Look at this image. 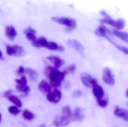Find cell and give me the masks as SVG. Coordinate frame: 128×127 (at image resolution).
Segmentation results:
<instances>
[{
    "label": "cell",
    "mask_w": 128,
    "mask_h": 127,
    "mask_svg": "<svg viewBox=\"0 0 128 127\" xmlns=\"http://www.w3.org/2000/svg\"><path fill=\"white\" fill-rule=\"evenodd\" d=\"M49 79H50V84L52 87L56 88L59 86H61L62 82L64 81V79L65 77V73L62 72L57 69H53L48 75Z\"/></svg>",
    "instance_id": "obj_1"
},
{
    "label": "cell",
    "mask_w": 128,
    "mask_h": 127,
    "mask_svg": "<svg viewBox=\"0 0 128 127\" xmlns=\"http://www.w3.org/2000/svg\"><path fill=\"white\" fill-rule=\"evenodd\" d=\"M6 52L8 55L15 57H22L26 54L23 48L19 45H8L6 46Z\"/></svg>",
    "instance_id": "obj_2"
},
{
    "label": "cell",
    "mask_w": 128,
    "mask_h": 127,
    "mask_svg": "<svg viewBox=\"0 0 128 127\" xmlns=\"http://www.w3.org/2000/svg\"><path fill=\"white\" fill-rule=\"evenodd\" d=\"M16 83V89L22 93L24 95H28L30 92V87L27 85V79L25 76H21L20 79H15Z\"/></svg>",
    "instance_id": "obj_3"
},
{
    "label": "cell",
    "mask_w": 128,
    "mask_h": 127,
    "mask_svg": "<svg viewBox=\"0 0 128 127\" xmlns=\"http://www.w3.org/2000/svg\"><path fill=\"white\" fill-rule=\"evenodd\" d=\"M80 79L82 82V84L88 88H92L95 85H98V80L92 76L90 74L86 73H82L80 75Z\"/></svg>",
    "instance_id": "obj_4"
},
{
    "label": "cell",
    "mask_w": 128,
    "mask_h": 127,
    "mask_svg": "<svg viewBox=\"0 0 128 127\" xmlns=\"http://www.w3.org/2000/svg\"><path fill=\"white\" fill-rule=\"evenodd\" d=\"M52 19L53 21H55L56 22H58L59 24L64 25L66 27H68L69 29H74L76 28V20L71 18H68V17H52Z\"/></svg>",
    "instance_id": "obj_5"
},
{
    "label": "cell",
    "mask_w": 128,
    "mask_h": 127,
    "mask_svg": "<svg viewBox=\"0 0 128 127\" xmlns=\"http://www.w3.org/2000/svg\"><path fill=\"white\" fill-rule=\"evenodd\" d=\"M102 79L105 84L110 86H113L116 83L114 75L112 73V70L109 67H105L103 70Z\"/></svg>",
    "instance_id": "obj_6"
},
{
    "label": "cell",
    "mask_w": 128,
    "mask_h": 127,
    "mask_svg": "<svg viewBox=\"0 0 128 127\" xmlns=\"http://www.w3.org/2000/svg\"><path fill=\"white\" fill-rule=\"evenodd\" d=\"M62 92L57 89L50 92L47 94L46 95V99L50 103H54V104H57L60 102V100H62Z\"/></svg>",
    "instance_id": "obj_7"
},
{
    "label": "cell",
    "mask_w": 128,
    "mask_h": 127,
    "mask_svg": "<svg viewBox=\"0 0 128 127\" xmlns=\"http://www.w3.org/2000/svg\"><path fill=\"white\" fill-rule=\"evenodd\" d=\"M4 97H6L10 103H12L14 104V106L18 107L19 109L21 108V107L22 106V104L21 100H20L16 96L12 94L11 91H6V92L4 94Z\"/></svg>",
    "instance_id": "obj_8"
},
{
    "label": "cell",
    "mask_w": 128,
    "mask_h": 127,
    "mask_svg": "<svg viewBox=\"0 0 128 127\" xmlns=\"http://www.w3.org/2000/svg\"><path fill=\"white\" fill-rule=\"evenodd\" d=\"M113 113L115 116L122 118L125 122H128V109H125L123 108H121L118 106H116L114 108Z\"/></svg>",
    "instance_id": "obj_9"
},
{
    "label": "cell",
    "mask_w": 128,
    "mask_h": 127,
    "mask_svg": "<svg viewBox=\"0 0 128 127\" xmlns=\"http://www.w3.org/2000/svg\"><path fill=\"white\" fill-rule=\"evenodd\" d=\"M92 93H93V95L94 96V97L96 98L97 101L100 100L105 97V91H104V88L99 85H97L92 88Z\"/></svg>",
    "instance_id": "obj_10"
},
{
    "label": "cell",
    "mask_w": 128,
    "mask_h": 127,
    "mask_svg": "<svg viewBox=\"0 0 128 127\" xmlns=\"http://www.w3.org/2000/svg\"><path fill=\"white\" fill-rule=\"evenodd\" d=\"M69 124H70V119L64 115L57 117L53 121V125L56 127H64L68 126Z\"/></svg>",
    "instance_id": "obj_11"
},
{
    "label": "cell",
    "mask_w": 128,
    "mask_h": 127,
    "mask_svg": "<svg viewBox=\"0 0 128 127\" xmlns=\"http://www.w3.org/2000/svg\"><path fill=\"white\" fill-rule=\"evenodd\" d=\"M47 60L52 64V66L55 69H58V68L61 67L64 63L63 59H62L61 58H59L58 56H55V55L48 56Z\"/></svg>",
    "instance_id": "obj_12"
},
{
    "label": "cell",
    "mask_w": 128,
    "mask_h": 127,
    "mask_svg": "<svg viewBox=\"0 0 128 127\" xmlns=\"http://www.w3.org/2000/svg\"><path fill=\"white\" fill-rule=\"evenodd\" d=\"M84 118H85V115H84L83 109L80 107H76L73 112L71 119L74 121L81 122L84 120Z\"/></svg>",
    "instance_id": "obj_13"
},
{
    "label": "cell",
    "mask_w": 128,
    "mask_h": 127,
    "mask_svg": "<svg viewBox=\"0 0 128 127\" xmlns=\"http://www.w3.org/2000/svg\"><path fill=\"white\" fill-rule=\"evenodd\" d=\"M67 43L74 49H75L76 52H80V53H83V52L85 51V48L83 46V45L78 40H69Z\"/></svg>",
    "instance_id": "obj_14"
},
{
    "label": "cell",
    "mask_w": 128,
    "mask_h": 127,
    "mask_svg": "<svg viewBox=\"0 0 128 127\" xmlns=\"http://www.w3.org/2000/svg\"><path fill=\"white\" fill-rule=\"evenodd\" d=\"M38 89L40 91H41L43 93L48 94V93L51 92L52 86L46 79H42L38 84Z\"/></svg>",
    "instance_id": "obj_15"
},
{
    "label": "cell",
    "mask_w": 128,
    "mask_h": 127,
    "mask_svg": "<svg viewBox=\"0 0 128 127\" xmlns=\"http://www.w3.org/2000/svg\"><path fill=\"white\" fill-rule=\"evenodd\" d=\"M5 34L6 37L11 41H13L16 37L17 36V32L15 29V28L12 25H8L5 28Z\"/></svg>",
    "instance_id": "obj_16"
},
{
    "label": "cell",
    "mask_w": 128,
    "mask_h": 127,
    "mask_svg": "<svg viewBox=\"0 0 128 127\" xmlns=\"http://www.w3.org/2000/svg\"><path fill=\"white\" fill-rule=\"evenodd\" d=\"M24 33L26 34V37L27 38V40H28L31 42H34L37 40L36 37V31L31 27L28 28L27 29H26L24 31Z\"/></svg>",
    "instance_id": "obj_17"
},
{
    "label": "cell",
    "mask_w": 128,
    "mask_h": 127,
    "mask_svg": "<svg viewBox=\"0 0 128 127\" xmlns=\"http://www.w3.org/2000/svg\"><path fill=\"white\" fill-rule=\"evenodd\" d=\"M47 40L44 37H40L39 38H37V40L32 43V46L36 48H41V47H46L47 44Z\"/></svg>",
    "instance_id": "obj_18"
},
{
    "label": "cell",
    "mask_w": 128,
    "mask_h": 127,
    "mask_svg": "<svg viewBox=\"0 0 128 127\" xmlns=\"http://www.w3.org/2000/svg\"><path fill=\"white\" fill-rule=\"evenodd\" d=\"M26 73H27V75L29 77V79L32 81V82H36L38 80V73L34 70V69H32V68H26Z\"/></svg>",
    "instance_id": "obj_19"
},
{
    "label": "cell",
    "mask_w": 128,
    "mask_h": 127,
    "mask_svg": "<svg viewBox=\"0 0 128 127\" xmlns=\"http://www.w3.org/2000/svg\"><path fill=\"white\" fill-rule=\"evenodd\" d=\"M110 32L111 31L109 30L105 26H100L98 28L95 30V34L99 37H106L107 36V33H110Z\"/></svg>",
    "instance_id": "obj_20"
},
{
    "label": "cell",
    "mask_w": 128,
    "mask_h": 127,
    "mask_svg": "<svg viewBox=\"0 0 128 127\" xmlns=\"http://www.w3.org/2000/svg\"><path fill=\"white\" fill-rule=\"evenodd\" d=\"M111 33H112L114 35H116V37H118V38L122 39V40L128 42V32H124V31H120L118 30H112Z\"/></svg>",
    "instance_id": "obj_21"
},
{
    "label": "cell",
    "mask_w": 128,
    "mask_h": 127,
    "mask_svg": "<svg viewBox=\"0 0 128 127\" xmlns=\"http://www.w3.org/2000/svg\"><path fill=\"white\" fill-rule=\"evenodd\" d=\"M45 48L52 51H63L64 50L63 47L58 46L56 43L52 42V41H48Z\"/></svg>",
    "instance_id": "obj_22"
},
{
    "label": "cell",
    "mask_w": 128,
    "mask_h": 127,
    "mask_svg": "<svg viewBox=\"0 0 128 127\" xmlns=\"http://www.w3.org/2000/svg\"><path fill=\"white\" fill-rule=\"evenodd\" d=\"M125 26V22L122 19H119L118 20H115L113 27L116 28V30H122L124 28Z\"/></svg>",
    "instance_id": "obj_23"
},
{
    "label": "cell",
    "mask_w": 128,
    "mask_h": 127,
    "mask_svg": "<svg viewBox=\"0 0 128 127\" xmlns=\"http://www.w3.org/2000/svg\"><path fill=\"white\" fill-rule=\"evenodd\" d=\"M62 115L65 116L66 118H72V115H73V112L70 109V107L69 106H65L62 108Z\"/></svg>",
    "instance_id": "obj_24"
},
{
    "label": "cell",
    "mask_w": 128,
    "mask_h": 127,
    "mask_svg": "<svg viewBox=\"0 0 128 127\" xmlns=\"http://www.w3.org/2000/svg\"><path fill=\"white\" fill-rule=\"evenodd\" d=\"M106 39H108L110 41H111L114 45H115V46L119 50V51H121V52H122L123 53H124L125 55H128V48H127V47H125V46H121V45H118V44H116V43H115L113 41H112V40L108 37V36H106Z\"/></svg>",
    "instance_id": "obj_25"
},
{
    "label": "cell",
    "mask_w": 128,
    "mask_h": 127,
    "mask_svg": "<svg viewBox=\"0 0 128 127\" xmlns=\"http://www.w3.org/2000/svg\"><path fill=\"white\" fill-rule=\"evenodd\" d=\"M22 117H23L24 119L30 121H32L34 118V115L32 112H30L28 110H25L22 112Z\"/></svg>",
    "instance_id": "obj_26"
},
{
    "label": "cell",
    "mask_w": 128,
    "mask_h": 127,
    "mask_svg": "<svg viewBox=\"0 0 128 127\" xmlns=\"http://www.w3.org/2000/svg\"><path fill=\"white\" fill-rule=\"evenodd\" d=\"M8 112L13 115H17L20 112V110L18 107L15 106H11L8 107Z\"/></svg>",
    "instance_id": "obj_27"
},
{
    "label": "cell",
    "mask_w": 128,
    "mask_h": 127,
    "mask_svg": "<svg viewBox=\"0 0 128 127\" xmlns=\"http://www.w3.org/2000/svg\"><path fill=\"white\" fill-rule=\"evenodd\" d=\"M98 103V105L101 107V108H106L108 105V103H109V100H108V97H105L104 99L100 100H98L97 101Z\"/></svg>",
    "instance_id": "obj_28"
},
{
    "label": "cell",
    "mask_w": 128,
    "mask_h": 127,
    "mask_svg": "<svg viewBox=\"0 0 128 127\" xmlns=\"http://www.w3.org/2000/svg\"><path fill=\"white\" fill-rule=\"evenodd\" d=\"M82 95V91H80V90H76V91H74L73 92V94H72V96H73L74 98L80 97Z\"/></svg>",
    "instance_id": "obj_29"
},
{
    "label": "cell",
    "mask_w": 128,
    "mask_h": 127,
    "mask_svg": "<svg viewBox=\"0 0 128 127\" xmlns=\"http://www.w3.org/2000/svg\"><path fill=\"white\" fill-rule=\"evenodd\" d=\"M16 73H17L18 75H20L21 76H23V75L26 73V69L22 66H20L17 71H16Z\"/></svg>",
    "instance_id": "obj_30"
},
{
    "label": "cell",
    "mask_w": 128,
    "mask_h": 127,
    "mask_svg": "<svg viewBox=\"0 0 128 127\" xmlns=\"http://www.w3.org/2000/svg\"><path fill=\"white\" fill-rule=\"evenodd\" d=\"M75 70H76V66L75 65H70L68 67L67 70H68V73L69 72L70 73H74L75 72Z\"/></svg>",
    "instance_id": "obj_31"
},
{
    "label": "cell",
    "mask_w": 128,
    "mask_h": 127,
    "mask_svg": "<svg viewBox=\"0 0 128 127\" xmlns=\"http://www.w3.org/2000/svg\"><path fill=\"white\" fill-rule=\"evenodd\" d=\"M2 59H3V55H2V51L0 50V60H2Z\"/></svg>",
    "instance_id": "obj_32"
},
{
    "label": "cell",
    "mask_w": 128,
    "mask_h": 127,
    "mask_svg": "<svg viewBox=\"0 0 128 127\" xmlns=\"http://www.w3.org/2000/svg\"><path fill=\"white\" fill-rule=\"evenodd\" d=\"M38 127H46V124H40V125H39Z\"/></svg>",
    "instance_id": "obj_33"
},
{
    "label": "cell",
    "mask_w": 128,
    "mask_h": 127,
    "mask_svg": "<svg viewBox=\"0 0 128 127\" xmlns=\"http://www.w3.org/2000/svg\"><path fill=\"white\" fill-rule=\"evenodd\" d=\"M125 96H126V97H127V98H128V88L127 89L126 92H125Z\"/></svg>",
    "instance_id": "obj_34"
},
{
    "label": "cell",
    "mask_w": 128,
    "mask_h": 127,
    "mask_svg": "<svg viewBox=\"0 0 128 127\" xmlns=\"http://www.w3.org/2000/svg\"><path fill=\"white\" fill-rule=\"evenodd\" d=\"M1 121H2V115L0 113V124H1Z\"/></svg>",
    "instance_id": "obj_35"
}]
</instances>
